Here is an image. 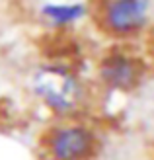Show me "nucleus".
Segmentation results:
<instances>
[{
    "label": "nucleus",
    "mask_w": 154,
    "mask_h": 160,
    "mask_svg": "<svg viewBox=\"0 0 154 160\" xmlns=\"http://www.w3.org/2000/svg\"><path fill=\"white\" fill-rule=\"evenodd\" d=\"M29 92L53 119L84 117L92 100L90 84L78 68L61 61H45L29 76Z\"/></svg>",
    "instance_id": "obj_1"
},
{
    "label": "nucleus",
    "mask_w": 154,
    "mask_h": 160,
    "mask_svg": "<svg viewBox=\"0 0 154 160\" xmlns=\"http://www.w3.org/2000/svg\"><path fill=\"white\" fill-rule=\"evenodd\" d=\"M102 133L84 117L53 119L39 137V150L45 160H98Z\"/></svg>",
    "instance_id": "obj_2"
},
{
    "label": "nucleus",
    "mask_w": 154,
    "mask_h": 160,
    "mask_svg": "<svg viewBox=\"0 0 154 160\" xmlns=\"http://www.w3.org/2000/svg\"><path fill=\"white\" fill-rule=\"evenodd\" d=\"M92 20L113 43H131L150 33L152 0H96Z\"/></svg>",
    "instance_id": "obj_3"
},
{
    "label": "nucleus",
    "mask_w": 154,
    "mask_h": 160,
    "mask_svg": "<svg viewBox=\"0 0 154 160\" xmlns=\"http://www.w3.org/2000/svg\"><path fill=\"white\" fill-rule=\"evenodd\" d=\"M148 65L144 57L125 43L107 47L94 65V78L105 94H135L147 80Z\"/></svg>",
    "instance_id": "obj_4"
},
{
    "label": "nucleus",
    "mask_w": 154,
    "mask_h": 160,
    "mask_svg": "<svg viewBox=\"0 0 154 160\" xmlns=\"http://www.w3.org/2000/svg\"><path fill=\"white\" fill-rule=\"evenodd\" d=\"M39 22L51 31H68L92 18V6L86 2H45L37 10Z\"/></svg>",
    "instance_id": "obj_5"
},
{
    "label": "nucleus",
    "mask_w": 154,
    "mask_h": 160,
    "mask_svg": "<svg viewBox=\"0 0 154 160\" xmlns=\"http://www.w3.org/2000/svg\"><path fill=\"white\" fill-rule=\"evenodd\" d=\"M98 160H100V158H98Z\"/></svg>",
    "instance_id": "obj_6"
}]
</instances>
